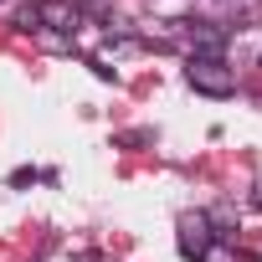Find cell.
Instances as JSON below:
<instances>
[{"label": "cell", "instance_id": "obj_1", "mask_svg": "<svg viewBox=\"0 0 262 262\" xmlns=\"http://www.w3.org/2000/svg\"><path fill=\"white\" fill-rule=\"evenodd\" d=\"M185 82L206 98H231L236 93V67L226 57H185Z\"/></svg>", "mask_w": 262, "mask_h": 262}, {"label": "cell", "instance_id": "obj_2", "mask_svg": "<svg viewBox=\"0 0 262 262\" xmlns=\"http://www.w3.org/2000/svg\"><path fill=\"white\" fill-rule=\"evenodd\" d=\"M211 247H216L211 216H206V211H180V216H175V252H180L185 262H206Z\"/></svg>", "mask_w": 262, "mask_h": 262}, {"label": "cell", "instance_id": "obj_3", "mask_svg": "<svg viewBox=\"0 0 262 262\" xmlns=\"http://www.w3.org/2000/svg\"><path fill=\"white\" fill-rule=\"evenodd\" d=\"M82 26H88V6H82V0H36V31L77 41Z\"/></svg>", "mask_w": 262, "mask_h": 262}, {"label": "cell", "instance_id": "obj_4", "mask_svg": "<svg viewBox=\"0 0 262 262\" xmlns=\"http://www.w3.org/2000/svg\"><path fill=\"white\" fill-rule=\"evenodd\" d=\"M16 31H36V0L16 11Z\"/></svg>", "mask_w": 262, "mask_h": 262}, {"label": "cell", "instance_id": "obj_5", "mask_svg": "<svg viewBox=\"0 0 262 262\" xmlns=\"http://www.w3.org/2000/svg\"><path fill=\"white\" fill-rule=\"evenodd\" d=\"M41 180V170L36 165H21V170H11V185H36Z\"/></svg>", "mask_w": 262, "mask_h": 262}, {"label": "cell", "instance_id": "obj_6", "mask_svg": "<svg viewBox=\"0 0 262 262\" xmlns=\"http://www.w3.org/2000/svg\"><path fill=\"white\" fill-rule=\"evenodd\" d=\"M72 262H108V257H103V252H77Z\"/></svg>", "mask_w": 262, "mask_h": 262}, {"label": "cell", "instance_id": "obj_7", "mask_svg": "<svg viewBox=\"0 0 262 262\" xmlns=\"http://www.w3.org/2000/svg\"><path fill=\"white\" fill-rule=\"evenodd\" d=\"M252 206H262V180H257V185H252Z\"/></svg>", "mask_w": 262, "mask_h": 262}]
</instances>
